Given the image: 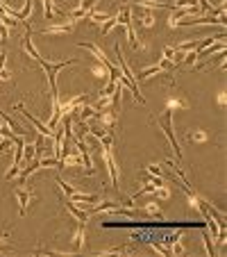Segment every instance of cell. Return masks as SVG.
I'll return each instance as SVG.
<instances>
[{
    "label": "cell",
    "mask_w": 227,
    "mask_h": 257,
    "mask_svg": "<svg viewBox=\"0 0 227 257\" xmlns=\"http://www.w3.org/2000/svg\"><path fill=\"white\" fill-rule=\"evenodd\" d=\"M114 50H116V57H118V71H121V75H118V80H121V82L125 84V87L130 89L132 93H134V98L141 102V105H145V98L141 96V91H139V84H136V75H134V73H132V68H130V64H127V59L123 57L121 44H116V46H114Z\"/></svg>",
    "instance_id": "cell-1"
},
{
    "label": "cell",
    "mask_w": 227,
    "mask_h": 257,
    "mask_svg": "<svg viewBox=\"0 0 227 257\" xmlns=\"http://www.w3.org/2000/svg\"><path fill=\"white\" fill-rule=\"evenodd\" d=\"M100 148H102L100 155L107 166V173H109L111 187H114V189H121V185H118V182H121V166H118L116 155H114V146H100Z\"/></svg>",
    "instance_id": "cell-2"
},
{
    "label": "cell",
    "mask_w": 227,
    "mask_h": 257,
    "mask_svg": "<svg viewBox=\"0 0 227 257\" xmlns=\"http://www.w3.org/2000/svg\"><path fill=\"white\" fill-rule=\"evenodd\" d=\"M78 59H68V62H46L44 57L39 59V66L46 71V78H48V82H50V96L53 93H59L57 91V73L62 71V68H66V66H71V64H75Z\"/></svg>",
    "instance_id": "cell-3"
},
{
    "label": "cell",
    "mask_w": 227,
    "mask_h": 257,
    "mask_svg": "<svg viewBox=\"0 0 227 257\" xmlns=\"http://www.w3.org/2000/svg\"><path fill=\"white\" fill-rule=\"evenodd\" d=\"M173 116H175V112L173 109H166L164 114L159 116V127L164 130V135L168 137V141H170V148L175 151V155H177V162H182V151H179V144H177V137H175V132H173Z\"/></svg>",
    "instance_id": "cell-4"
},
{
    "label": "cell",
    "mask_w": 227,
    "mask_h": 257,
    "mask_svg": "<svg viewBox=\"0 0 227 257\" xmlns=\"http://www.w3.org/2000/svg\"><path fill=\"white\" fill-rule=\"evenodd\" d=\"M75 25H78V21L66 16V19L55 21V23H50L48 28H44L41 34H44V37H64V34H71L73 30H75Z\"/></svg>",
    "instance_id": "cell-5"
},
{
    "label": "cell",
    "mask_w": 227,
    "mask_h": 257,
    "mask_svg": "<svg viewBox=\"0 0 227 257\" xmlns=\"http://www.w3.org/2000/svg\"><path fill=\"white\" fill-rule=\"evenodd\" d=\"M80 48H84L87 53H91L96 62H100L105 68H109V73H121V71H118V66H114V64H111L109 59H107L105 50H102L100 46H96V44H80Z\"/></svg>",
    "instance_id": "cell-6"
},
{
    "label": "cell",
    "mask_w": 227,
    "mask_h": 257,
    "mask_svg": "<svg viewBox=\"0 0 227 257\" xmlns=\"http://www.w3.org/2000/svg\"><path fill=\"white\" fill-rule=\"evenodd\" d=\"M14 198L19 200L21 214H25L30 207V203L34 200V194H32V189H25V187H14Z\"/></svg>",
    "instance_id": "cell-7"
},
{
    "label": "cell",
    "mask_w": 227,
    "mask_h": 257,
    "mask_svg": "<svg viewBox=\"0 0 227 257\" xmlns=\"http://www.w3.org/2000/svg\"><path fill=\"white\" fill-rule=\"evenodd\" d=\"M191 107V100H188L184 93H170L168 98H166V109H173V112H182V109H188Z\"/></svg>",
    "instance_id": "cell-8"
},
{
    "label": "cell",
    "mask_w": 227,
    "mask_h": 257,
    "mask_svg": "<svg viewBox=\"0 0 227 257\" xmlns=\"http://www.w3.org/2000/svg\"><path fill=\"white\" fill-rule=\"evenodd\" d=\"M98 3H100V0H80V7H78V10H73L68 16H71V19H75V21H84L89 12L96 10Z\"/></svg>",
    "instance_id": "cell-9"
},
{
    "label": "cell",
    "mask_w": 227,
    "mask_h": 257,
    "mask_svg": "<svg viewBox=\"0 0 227 257\" xmlns=\"http://www.w3.org/2000/svg\"><path fill=\"white\" fill-rule=\"evenodd\" d=\"M23 53L28 55L34 64H39L41 55H39V50L34 48V44H32V28H28V32H25V37H23Z\"/></svg>",
    "instance_id": "cell-10"
},
{
    "label": "cell",
    "mask_w": 227,
    "mask_h": 257,
    "mask_svg": "<svg viewBox=\"0 0 227 257\" xmlns=\"http://www.w3.org/2000/svg\"><path fill=\"white\" fill-rule=\"evenodd\" d=\"M71 241H73V246L78 248V250H84V246H87V223H78V225H75Z\"/></svg>",
    "instance_id": "cell-11"
},
{
    "label": "cell",
    "mask_w": 227,
    "mask_h": 257,
    "mask_svg": "<svg viewBox=\"0 0 227 257\" xmlns=\"http://www.w3.org/2000/svg\"><path fill=\"white\" fill-rule=\"evenodd\" d=\"M123 3H134V5H139L141 10H170V5H166V3H157V0H123Z\"/></svg>",
    "instance_id": "cell-12"
},
{
    "label": "cell",
    "mask_w": 227,
    "mask_h": 257,
    "mask_svg": "<svg viewBox=\"0 0 227 257\" xmlns=\"http://www.w3.org/2000/svg\"><path fill=\"white\" fill-rule=\"evenodd\" d=\"M155 12L152 10H141V14H139V28H145V30H150V28H155Z\"/></svg>",
    "instance_id": "cell-13"
},
{
    "label": "cell",
    "mask_w": 227,
    "mask_h": 257,
    "mask_svg": "<svg viewBox=\"0 0 227 257\" xmlns=\"http://www.w3.org/2000/svg\"><path fill=\"white\" fill-rule=\"evenodd\" d=\"M141 212L152 216V218H161V221H164V212H161L159 203H143L141 205Z\"/></svg>",
    "instance_id": "cell-14"
},
{
    "label": "cell",
    "mask_w": 227,
    "mask_h": 257,
    "mask_svg": "<svg viewBox=\"0 0 227 257\" xmlns=\"http://www.w3.org/2000/svg\"><path fill=\"white\" fill-rule=\"evenodd\" d=\"M44 3V10H46V21H55L57 14H64L57 5H55V0H41Z\"/></svg>",
    "instance_id": "cell-15"
},
{
    "label": "cell",
    "mask_w": 227,
    "mask_h": 257,
    "mask_svg": "<svg viewBox=\"0 0 227 257\" xmlns=\"http://www.w3.org/2000/svg\"><path fill=\"white\" fill-rule=\"evenodd\" d=\"M152 196H155L159 203H166V200L170 198V187H168V182H161V185L157 187L155 191H152Z\"/></svg>",
    "instance_id": "cell-16"
},
{
    "label": "cell",
    "mask_w": 227,
    "mask_h": 257,
    "mask_svg": "<svg viewBox=\"0 0 227 257\" xmlns=\"http://www.w3.org/2000/svg\"><path fill=\"white\" fill-rule=\"evenodd\" d=\"M34 160H37V144H28V141H25V146H23V162H25V164H32Z\"/></svg>",
    "instance_id": "cell-17"
},
{
    "label": "cell",
    "mask_w": 227,
    "mask_h": 257,
    "mask_svg": "<svg viewBox=\"0 0 227 257\" xmlns=\"http://www.w3.org/2000/svg\"><path fill=\"white\" fill-rule=\"evenodd\" d=\"M0 116H3V121H5V123H7V125H10V127H12V130H16V135H23V137H25V135H28V132H30V130H28V127L19 125V123H16V121H14V118H12V116H7V114H5V112H0Z\"/></svg>",
    "instance_id": "cell-18"
},
{
    "label": "cell",
    "mask_w": 227,
    "mask_h": 257,
    "mask_svg": "<svg viewBox=\"0 0 227 257\" xmlns=\"http://www.w3.org/2000/svg\"><path fill=\"white\" fill-rule=\"evenodd\" d=\"M125 252H134L132 246H118V248H105V250H98L96 255H125Z\"/></svg>",
    "instance_id": "cell-19"
},
{
    "label": "cell",
    "mask_w": 227,
    "mask_h": 257,
    "mask_svg": "<svg viewBox=\"0 0 227 257\" xmlns=\"http://www.w3.org/2000/svg\"><path fill=\"white\" fill-rule=\"evenodd\" d=\"M91 73H93V75H96L98 80H105L107 75H109V68H105L100 62H96V64H93V66H91Z\"/></svg>",
    "instance_id": "cell-20"
},
{
    "label": "cell",
    "mask_w": 227,
    "mask_h": 257,
    "mask_svg": "<svg viewBox=\"0 0 227 257\" xmlns=\"http://www.w3.org/2000/svg\"><path fill=\"white\" fill-rule=\"evenodd\" d=\"M209 139V135L204 130H195V132H188V141H193V144H204Z\"/></svg>",
    "instance_id": "cell-21"
},
{
    "label": "cell",
    "mask_w": 227,
    "mask_h": 257,
    "mask_svg": "<svg viewBox=\"0 0 227 257\" xmlns=\"http://www.w3.org/2000/svg\"><path fill=\"white\" fill-rule=\"evenodd\" d=\"M32 5H34V0H25V3H23V10L19 12V21H30V14H32Z\"/></svg>",
    "instance_id": "cell-22"
},
{
    "label": "cell",
    "mask_w": 227,
    "mask_h": 257,
    "mask_svg": "<svg viewBox=\"0 0 227 257\" xmlns=\"http://www.w3.org/2000/svg\"><path fill=\"white\" fill-rule=\"evenodd\" d=\"M10 230H0V252H10Z\"/></svg>",
    "instance_id": "cell-23"
},
{
    "label": "cell",
    "mask_w": 227,
    "mask_h": 257,
    "mask_svg": "<svg viewBox=\"0 0 227 257\" xmlns=\"http://www.w3.org/2000/svg\"><path fill=\"white\" fill-rule=\"evenodd\" d=\"M145 173L152 175V178H164V169L159 164H148L145 166Z\"/></svg>",
    "instance_id": "cell-24"
},
{
    "label": "cell",
    "mask_w": 227,
    "mask_h": 257,
    "mask_svg": "<svg viewBox=\"0 0 227 257\" xmlns=\"http://www.w3.org/2000/svg\"><path fill=\"white\" fill-rule=\"evenodd\" d=\"M116 25H118V19H116V14H114V16H109V19H107V23L100 28V32H102V34H109L111 30L116 28Z\"/></svg>",
    "instance_id": "cell-25"
},
{
    "label": "cell",
    "mask_w": 227,
    "mask_h": 257,
    "mask_svg": "<svg viewBox=\"0 0 227 257\" xmlns=\"http://www.w3.org/2000/svg\"><path fill=\"white\" fill-rule=\"evenodd\" d=\"M57 185H59V187H62L64 196H73V194H75V191H78V189H73V187H71V185H68V182H64V180H62V178H57Z\"/></svg>",
    "instance_id": "cell-26"
},
{
    "label": "cell",
    "mask_w": 227,
    "mask_h": 257,
    "mask_svg": "<svg viewBox=\"0 0 227 257\" xmlns=\"http://www.w3.org/2000/svg\"><path fill=\"white\" fill-rule=\"evenodd\" d=\"M7 39H10V28H7V25L3 23V19H0V44H5Z\"/></svg>",
    "instance_id": "cell-27"
},
{
    "label": "cell",
    "mask_w": 227,
    "mask_h": 257,
    "mask_svg": "<svg viewBox=\"0 0 227 257\" xmlns=\"http://www.w3.org/2000/svg\"><path fill=\"white\" fill-rule=\"evenodd\" d=\"M14 78V75H12V71L7 66H3L0 68V82H10V80Z\"/></svg>",
    "instance_id": "cell-28"
},
{
    "label": "cell",
    "mask_w": 227,
    "mask_h": 257,
    "mask_svg": "<svg viewBox=\"0 0 227 257\" xmlns=\"http://www.w3.org/2000/svg\"><path fill=\"white\" fill-rule=\"evenodd\" d=\"M173 53H175V48H173V46H166V48H164V53H161V55H164V59H168V62H170V59H173Z\"/></svg>",
    "instance_id": "cell-29"
},
{
    "label": "cell",
    "mask_w": 227,
    "mask_h": 257,
    "mask_svg": "<svg viewBox=\"0 0 227 257\" xmlns=\"http://www.w3.org/2000/svg\"><path fill=\"white\" fill-rule=\"evenodd\" d=\"M5 64H7V53L5 50H0V68L5 66Z\"/></svg>",
    "instance_id": "cell-30"
},
{
    "label": "cell",
    "mask_w": 227,
    "mask_h": 257,
    "mask_svg": "<svg viewBox=\"0 0 227 257\" xmlns=\"http://www.w3.org/2000/svg\"><path fill=\"white\" fill-rule=\"evenodd\" d=\"M218 105H225V91H220V93H218Z\"/></svg>",
    "instance_id": "cell-31"
}]
</instances>
